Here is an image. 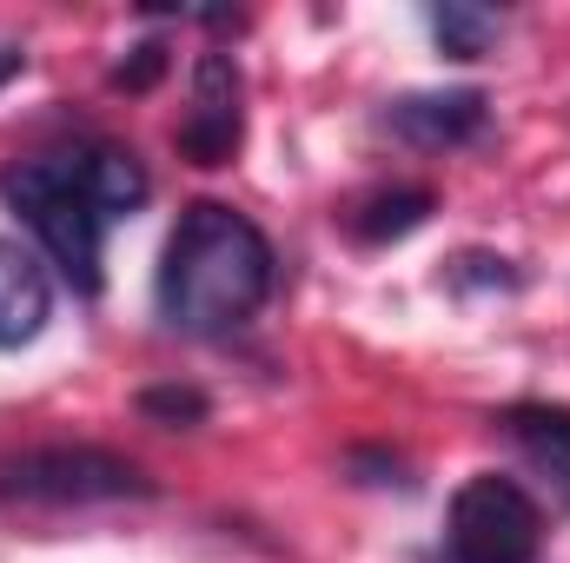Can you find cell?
<instances>
[{
  "label": "cell",
  "instance_id": "cell-7",
  "mask_svg": "<svg viewBox=\"0 0 570 563\" xmlns=\"http://www.w3.org/2000/svg\"><path fill=\"white\" fill-rule=\"evenodd\" d=\"M53 318V279L47 266L20 246V239H0V352H20L47 332Z\"/></svg>",
  "mask_w": 570,
  "mask_h": 563
},
{
  "label": "cell",
  "instance_id": "cell-2",
  "mask_svg": "<svg viewBox=\"0 0 570 563\" xmlns=\"http://www.w3.org/2000/svg\"><path fill=\"white\" fill-rule=\"evenodd\" d=\"M0 199L33 226V239L47 246V259L60 266V279L80 298L100 292V246H107V213L80 172V146L67 152H27L0 172Z\"/></svg>",
  "mask_w": 570,
  "mask_h": 563
},
{
  "label": "cell",
  "instance_id": "cell-1",
  "mask_svg": "<svg viewBox=\"0 0 570 563\" xmlns=\"http://www.w3.org/2000/svg\"><path fill=\"white\" fill-rule=\"evenodd\" d=\"M273 279H279L273 239L239 206L193 199L159 253L153 305L186 338H226L259 318V305L273 298Z\"/></svg>",
  "mask_w": 570,
  "mask_h": 563
},
{
  "label": "cell",
  "instance_id": "cell-3",
  "mask_svg": "<svg viewBox=\"0 0 570 563\" xmlns=\"http://www.w3.org/2000/svg\"><path fill=\"white\" fill-rule=\"evenodd\" d=\"M0 497L7 504H47V511H80V504H127V497H153L134 457L107 451V444H40L20 457H0Z\"/></svg>",
  "mask_w": 570,
  "mask_h": 563
},
{
  "label": "cell",
  "instance_id": "cell-9",
  "mask_svg": "<svg viewBox=\"0 0 570 563\" xmlns=\"http://www.w3.org/2000/svg\"><path fill=\"white\" fill-rule=\"evenodd\" d=\"M80 172H87V186H94V199H100V213H107V219L140 213L146 192H153L146 166L127 152V146H114V140H87V146H80Z\"/></svg>",
  "mask_w": 570,
  "mask_h": 563
},
{
  "label": "cell",
  "instance_id": "cell-15",
  "mask_svg": "<svg viewBox=\"0 0 570 563\" xmlns=\"http://www.w3.org/2000/svg\"><path fill=\"white\" fill-rule=\"evenodd\" d=\"M20 73H27V53H20L13 40H0V87H7V80H20Z\"/></svg>",
  "mask_w": 570,
  "mask_h": 563
},
{
  "label": "cell",
  "instance_id": "cell-14",
  "mask_svg": "<svg viewBox=\"0 0 570 563\" xmlns=\"http://www.w3.org/2000/svg\"><path fill=\"white\" fill-rule=\"evenodd\" d=\"M159 73H166V47H159V40H146V47H134V60H120V67H114V87L146 93Z\"/></svg>",
  "mask_w": 570,
  "mask_h": 563
},
{
  "label": "cell",
  "instance_id": "cell-8",
  "mask_svg": "<svg viewBox=\"0 0 570 563\" xmlns=\"http://www.w3.org/2000/svg\"><path fill=\"white\" fill-rule=\"evenodd\" d=\"M504 437L564 491L570 504V405H511L504 412Z\"/></svg>",
  "mask_w": 570,
  "mask_h": 563
},
{
  "label": "cell",
  "instance_id": "cell-12",
  "mask_svg": "<svg viewBox=\"0 0 570 563\" xmlns=\"http://www.w3.org/2000/svg\"><path fill=\"white\" fill-rule=\"evenodd\" d=\"M444 285H451V292H518V273H511V259L458 253V259L444 266Z\"/></svg>",
  "mask_w": 570,
  "mask_h": 563
},
{
  "label": "cell",
  "instance_id": "cell-13",
  "mask_svg": "<svg viewBox=\"0 0 570 563\" xmlns=\"http://www.w3.org/2000/svg\"><path fill=\"white\" fill-rule=\"evenodd\" d=\"M140 412L153 424H199L206 418V398L193 385H153V392H140Z\"/></svg>",
  "mask_w": 570,
  "mask_h": 563
},
{
  "label": "cell",
  "instance_id": "cell-4",
  "mask_svg": "<svg viewBox=\"0 0 570 563\" xmlns=\"http://www.w3.org/2000/svg\"><path fill=\"white\" fill-rule=\"evenodd\" d=\"M538 544H544V511L518 477L478 471L471 484H458V497L444 511L451 563H531Z\"/></svg>",
  "mask_w": 570,
  "mask_h": 563
},
{
  "label": "cell",
  "instance_id": "cell-10",
  "mask_svg": "<svg viewBox=\"0 0 570 563\" xmlns=\"http://www.w3.org/2000/svg\"><path fill=\"white\" fill-rule=\"evenodd\" d=\"M431 186H392V192H372V199H358L352 206V233L365 239V246H392V239H405V233H419L431 219Z\"/></svg>",
  "mask_w": 570,
  "mask_h": 563
},
{
  "label": "cell",
  "instance_id": "cell-11",
  "mask_svg": "<svg viewBox=\"0 0 570 563\" xmlns=\"http://www.w3.org/2000/svg\"><path fill=\"white\" fill-rule=\"evenodd\" d=\"M431 33H438V47H444L451 60H484V53L498 47V33H504V13L444 0V7H431Z\"/></svg>",
  "mask_w": 570,
  "mask_h": 563
},
{
  "label": "cell",
  "instance_id": "cell-6",
  "mask_svg": "<svg viewBox=\"0 0 570 563\" xmlns=\"http://www.w3.org/2000/svg\"><path fill=\"white\" fill-rule=\"evenodd\" d=\"M491 127V100L478 87H444V93H405L385 107V134H399L419 152H451V146H471Z\"/></svg>",
  "mask_w": 570,
  "mask_h": 563
},
{
  "label": "cell",
  "instance_id": "cell-5",
  "mask_svg": "<svg viewBox=\"0 0 570 563\" xmlns=\"http://www.w3.org/2000/svg\"><path fill=\"white\" fill-rule=\"evenodd\" d=\"M239 140H246V80H239L233 53H199V67H193V107H186L173 146L193 166H226L239 152Z\"/></svg>",
  "mask_w": 570,
  "mask_h": 563
}]
</instances>
